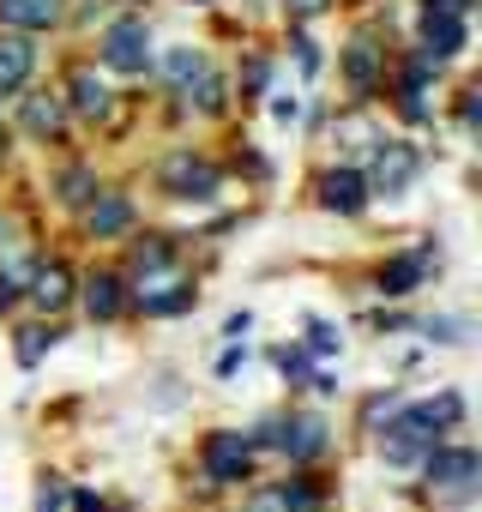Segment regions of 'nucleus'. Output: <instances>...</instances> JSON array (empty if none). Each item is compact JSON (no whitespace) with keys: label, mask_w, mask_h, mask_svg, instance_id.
Instances as JSON below:
<instances>
[{"label":"nucleus","mask_w":482,"mask_h":512,"mask_svg":"<svg viewBox=\"0 0 482 512\" xmlns=\"http://www.w3.org/2000/svg\"><path fill=\"white\" fill-rule=\"evenodd\" d=\"M254 470V434H235V428H217L205 440V476L211 488H229V482H248Z\"/></svg>","instance_id":"1"},{"label":"nucleus","mask_w":482,"mask_h":512,"mask_svg":"<svg viewBox=\"0 0 482 512\" xmlns=\"http://www.w3.org/2000/svg\"><path fill=\"white\" fill-rule=\"evenodd\" d=\"M157 181H163V193H169V199H217V187H223V175H217L205 157H193V151L163 157Z\"/></svg>","instance_id":"2"},{"label":"nucleus","mask_w":482,"mask_h":512,"mask_svg":"<svg viewBox=\"0 0 482 512\" xmlns=\"http://www.w3.org/2000/svg\"><path fill=\"white\" fill-rule=\"evenodd\" d=\"M103 67L115 73H145L151 67V25L145 19H115L103 31Z\"/></svg>","instance_id":"3"},{"label":"nucleus","mask_w":482,"mask_h":512,"mask_svg":"<svg viewBox=\"0 0 482 512\" xmlns=\"http://www.w3.org/2000/svg\"><path fill=\"white\" fill-rule=\"evenodd\" d=\"M416 169H422L416 145L380 139V145H374V169H368V193H404V187L416 181Z\"/></svg>","instance_id":"4"},{"label":"nucleus","mask_w":482,"mask_h":512,"mask_svg":"<svg viewBox=\"0 0 482 512\" xmlns=\"http://www.w3.org/2000/svg\"><path fill=\"white\" fill-rule=\"evenodd\" d=\"M422 476H428L434 488H452V494H470V482L482 476V458H476L470 446H434V452L422 458Z\"/></svg>","instance_id":"5"},{"label":"nucleus","mask_w":482,"mask_h":512,"mask_svg":"<svg viewBox=\"0 0 482 512\" xmlns=\"http://www.w3.org/2000/svg\"><path fill=\"white\" fill-rule=\"evenodd\" d=\"M320 205L326 211H338V217H356L362 205H368V175L362 169H332V175H320Z\"/></svg>","instance_id":"6"},{"label":"nucleus","mask_w":482,"mask_h":512,"mask_svg":"<svg viewBox=\"0 0 482 512\" xmlns=\"http://www.w3.org/2000/svg\"><path fill=\"white\" fill-rule=\"evenodd\" d=\"M458 49H464V19L428 7V13H422V55H428V61H446V55H458Z\"/></svg>","instance_id":"7"},{"label":"nucleus","mask_w":482,"mask_h":512,"mask_svg":"<svg viewBox=\"0 0 482 512\" xmlns=\"http://www.w3.org/2000/svg\"><path fill=\"white\" fill-rule=\"evenodd\" d=\"M31 67H37L31 37H0V97L25 91V85H31Z\"/></svg>","instance_id":"8"},{"label":"nucleus","mask_w":482,"mask_h":512,"mask_svg":"<svg viewBox=\"0 0 482 512\" xmlns=\"http://www.w3.org/2000/svg\"><path fill=\"white\" fill-rule=\"evenodd\" d=\"M127 223H133V205H127V193H97V199L85 205V229H91L97 241L121 235Z\"/></svg>","instance_id":"9"},{"label":"nucleus","mask_w":482,"mask_h":512,"mask_svg":"<svg viewBox=\"0 0 482 512\" xmlns=\"http://www.w3.org/2000/svg\"><path fill=\"white\" fill-rule=\"evenodd\" d=\"M31 302H37L43 314H61V308L73 302V272H67V266H55V260H49V266H37V272H31Z\"/></svg>","instance_id":"10"},{"label":"nucleus","mask_w":482,"mask_h":512,"mask_svg":"<svg viewBox=\"0 0 482 512\" xmlns=\"http://www.w3.org/2000/svg\"><path fill=\"white\" fill-rule=\"evenodd\" d=\"M314 506H320V488H308V482H278L248 500V512H314Z\"/></svg>","instance_id":"11"},{"label":"nucleus","mask_w":482,"mask_h":512,"mask_svg":"<svg viewBox=\"0 0 482 512\" xmlns=\"http://www.w3.org/2000/svg\"><path fill=\"white\" fill-rule=\"evenodd\" d=\"M61 19V0H0V25L13 31H49Z\"/></svg>","instance_id":"12"},{"label":"nucleus","mask_w":482,"mask_h":512,"mask_svg":"<svg viewBox=\"0 0 482 512\" xmlns=\"http://www.w3.org/2000/svg\"><path fill=\"white\" fill-rule=\"evenodd\" d=\"M428 260H434L428 247H422V253H398V260L380 272V296H410V290L428 278Z\"/></svg>","instance_id":"13"},{"label":"nucleus","mask_w":482,"mask_h":512,"mask_svg":"<svg viewBox=\"0 0 482 512\" xmlns=\"http://www.w3.org/2000/svg\"><path fill=\"white\" fill-rule=\"evenodd\" d=\"M344 79H350L356 97L374 91V79H380V49H374V37H356V43L344 49Z\"/></svg>","instance_id":"14"},{"label":"nucleus","mask_w":482,"mask_h":512,"mask_svg":"<svg viewBox=\"0 0 482 512\" xmlns=\"http://www.w3.org/2000/svg\"><path fill=\"white\" fill-rule=\"evenodd\" d=\"M67 103H73V115L103 121V115H109V85H103L91 67H79V73H73V85H67Z\"/></svg>","instance_id":"15"},{"label":"nucleus","mask_w":482,"mask_h":512,"mask_svg":"<svg viewBox=\"0 0 482 512\" xmlns=\"http://www.w3.org/2000/svg\"><path fill=\"white\" fill-rule=\"evenodd\" d=\"M61 127H67V103L61 97H25V133L31 139H61Z\"/></svg>","instance_id":"16"},{"label":"nucleus","mask_w":482,"mask_h":512,"mask_svg":"<svg viewBox=\"0 0 482 512\" xmlns=\"http://www.w3.org/2000/svg\"><path fill=\"white\" fill-rule=\"evenodd\" d=\"M121 308H127V296H121V278H115V272L85 278V314H91V320H115Z\"/></svg>","instance_id":"17"},{"label":"nucleus","mask_w":482,"mask_h":512,"mask_svg":"<svg viewBox=\"0 0 482 512\" xmlns=\"http://www.w3.org/2000/svg\"><path fill=\"white\" fill-rule=\"evenodd\" d=\"M332 145H338V151H350V157H356V151H374V145H380V127H374L368 115H338Z\"/></svg>","instance_id":"18"},{"label":"nucleus","mask_w":482,"mask_h":512,"mask_svg":"<svg viewBox=\"0 0 482 512\" xmlns=\"http://www.w3.org/2000/svg\"><path fill=\"white\" fill-rule=\"evenodd\" d=\"M163 79H169L175 91H187L193 79H205V55H199V49H169V55H163Z\"/></svg>","instance_id":"19"},{"label":"nucleus","mask_w":482,"mask_h":512,"mask_svg":"<svg viewBox=\"0 0 482 512\" xmlns=\"http://www.w3.org/2000/svg\"><path fill=\"white\" fill-rule=\"evenodd\" d=\"M55 199H61V205H73V211H79V205H91V199H97V175H91L85 163H79V169H67V175L55 181Z\"/></svg>","instance_id":"20"},{"label":"nucleus","mask_w":482,"mask_h":512,"mask_svg":"<svg viewBox=\"0 0 482 512\" xmlns=\"http://www.w3.org/2000/svg\"><path fill=\"white\" fill-rule=\"evenodd\" d=\"M169 260H175L169 235H145V241L133 247V272H151V266H169Z\"/></svg>","instance_id":"21"},{"label":"nucleus","mask_w":482,"mask_h":512,"mask_svg":"<svg viewBox=\"0 0 482 512\" xmlns=\"http://www.w3.org/2000/svg\"><path fill=\"white\" fill-rule=\"evenodd\" d=\"M55 338H61V332H49V326H25V332H19V362H25V368H37V362H43V350H49Z\"/></svg>","instance_id":"22"},{"label":"nucleus","mask_w":482,"mask_h":512,"mask_svg":"<svg viewBox=\"0 0 482 512\" xmlns=\"http://www.w3.org/2000/svg\"><path fill=\"white\" fill-rule=\"evenodd\" d=\"M223 103H229V97H223V79H217V73H205V79H199V109H205V115H217Z\"/></svg>","instance_id":"23"},{"label":"nucleus","mask_w":482,"mask_h":512,"mask_svg":"<svg viewBox=\"0 0 482 512\" xmlns=\"http://www.w3.org/2000/svg\"><path fill=\"white\" fill-rule=\"evenodd\" d=\"M284 7H290V19H296V25H308V19H320V13L332 7V0H284Z\"/></svg>","instance_id":"24"},{"label":"nucleus","mask_w":482,"mask_h":512,"mask_svg":"<svg viewBox=\"0 0 482 512\" xmlns=\"http://www.w3.org/2000/svg\"><path fill=\"white\" fill-rule=\"evenodd\" d=\"M308 332H314V338H308V344H314V356H332V350H338V332H332L326 320H314Z\"/></svg>","instance_id":"25"},{"label":"nucleus","mask_w":482,"mask_h":512,"mask_svg":"<svg viewBox=\"0 0 482 512\" xmlns=\"http://www.w3.org/2000/svg\"><path fill=\"white\" fill-rule=\"evenodd\" d=\"M290 49H296V61H302V73H320V49H314V43H308L302 31H296V43H290Z\"/></svg>","instance_id":"26"},{"label":"nucleus","mask_w":482,"mask_h":512,"mask_svg":"<svg viewBox=\"0 0 482 512\" xmlns=\"http://www.w3.org/2000/svg\"><path fill=\"white\" fill-rule=\"evenodd\" d=\"M61 500H67V488H61V482L49 476V488L37 494V512H61Z\"/></svg>","instance_id":"27"},{"label":"nucleus","mask_w":482,"mask_h":512,"mask_svg":"<svg viewBox=\"0 0 482 512\" xmlns=\"http://www.w3.org/2000/svg\"><path fill=\"white\" fill-rule=\"evenodd\" d=\"M241 362H248V350H241V344H229V350H223V356H217V374H223V380H229V374H235V368H241Z\"/></svg>","instance_id":"28"},{"label":"nucleus","mask_w":482,"mask_h":512,"mask_svg":"<svg viewBox=\"0 0 482 512\" xmlns=\"http://www.w3.org/2000/svg\"><path fill=\"white\" fill-rule=\"evenodd\" d=\"M19 302V278H7V272H0V314H7Z\"/></svg>","instance_id":"29"},{"label":"nucleus","mask_w":482,"mask_h":512,"mask_svg":"<svg viewBox=\"0 0 482 512\" xmlns=\"http://www.w3.org/2000/svg\"><path fill=\"white\" fill-rule=\"evenodd\" d=\"M266 79H272V73H266V61H248V91H254V97L266 91Z\"/></svg>","instance_id":"30"},{"label":"nucleus","mask_w":482,"mask_h":512,"mask_svg":"<svg viewBox=\"0 0 482 512\" xmlns=\"http://www.w3.org/2000/svg\"><path fill=\"white\" fill-rule=\"evenodd\" d=\"M296 109H302V103H296V97H278V103H272V115H278V121H284V127H290V121H296Z\"/></svg>","instance_id":"31"},{"label":"nucleus","mask_w":482,"mask_h":512,"mask_svg":"<svg viewBox=\"0 0 482 512\" xmlns=\"http://www.w3.org/2000/svg\"><path fill=\"white\" fill-rule=\"evenodd\" d=\"M248 326H254L248 314H229V326H223V338H235V344H241V332H248Z\"/></svg>","instance_id":"32"},{"label":"nucleus","mask_w":482,"mask_h":512,"mask_svg":"<svg viewBox=\"0 0 482 512\" xmlns=\"http://www.w3.org/2000/svg\"><path fill=\"white\" fill-rule=\"evenodd\" d=\"M79 512H109V506H103L97 494H79Z\"/></svg>","instance_id":"33"},{"label":"nucleus","mask_w":482,"mask_h":512,"mask_svg":"<svg viewBox=\"0 0 482 512\" xmlns=\"http://www.w3.org/2000/svg\"><path fill=\"white\" fill-rule=\"evenodd\" d=\"M0 151H7V127H0Z\"/></svg>","instance_id":"34"}]
</instances>
